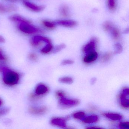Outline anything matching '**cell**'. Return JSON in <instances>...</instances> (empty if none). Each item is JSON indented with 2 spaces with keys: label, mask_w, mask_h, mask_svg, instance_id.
<instances>
[{
  "label": "cell",
  "mask_w": 129,
  "mask_h": 129,
  "mask_svg": "<svg viewBox=\"0 0 129 129\" xmlns=\"http://www.w3.org/2000/svg\"><path fill=\"white\" fill-rule=\"evenodd\" d=\"M0 70L3 73V81L6 84L12 86L18 83L19 76L16 72L4 67H0Z\"/></svg>",
  "instance_id": "6da1fadb"
},
{
  "label": "cell",
  "mask_w": 129,
  "mask_h": 129,
  "mask_svg": "<svg viewBox=\"0 0 129 129\" xmlns=\"http://www.w3.org/2000/svg\"><path fill=\"white\" fill-rule=\"evenodd\" d=\"M18 28L22 33L25 34L31 35L42 32L41 29L28 22L20 23L18 26Z\"/></svg>",
  "instance_id": "7a4b0ae2"
},
{
  "label": "cell",
  "mask_w": 129,
  "mask_h": 129,
  "mask_svg": "<svg viewBox=\"0 0 129 129\" xmlns=\"http://www.w3.org/2000/svg\"><path fill=\"white\" fill-rule=\"evenodd\" d=\"M79 100L77 99H69L65 98L64 96L59 99V105L61 108H71L79 104Z\"/></svg>",
  "instance_id": "3957f363"
},
{
  "label": "cell",
  "mask_w": 129,
  "mask_h": 129,
  "mask_svg": "<svg viewBox=\"0 0 129 129\" xmlns=\"http://www.w3.org/2000/svg\"><path fill=\"white\" fill-rule=\"evenodd\" d=\"M129 91L128 88L123 89L120 95V102L124 108H128L129 107Z\"/></svg>",
  "instance_id": "277c9868"
},
{
  "label": "cell",
  "mask_w": 129,
  "mask_h": 129,
  "mask_svg": "<svg viewBox=\"0 0 129 129\" xmlns=\"http://www.w3.org/2000/svg\"><path fill=\"white\" fill-rule=\"evenodd\" d=\"M23 4L27 9L35 12H40L45 8L44 6L37 5L29 1H24Z\"/></svg>",
  "instance_id": "5b68a950"
},
{
  "label": "cell",
  "mask_w": 129,
  "mask_h": 129,
  "mask_svg": "<svg viewBox=\"0 0 129 129\" xmlns=\"http://www.w3.org/2000/svg\"><path fill=\"white\" fill-rule=\"evenodd\" d=\"M55 22L56 25H60L66 27H73L77 25V22L75 21L70 19L56 20Z\"/></svg>",
  "instance_id": "8992f818"
},
{
  "label": "cell",
  "mask_w": 129,
  "mask_h": 129,
  "mask_svg": "<svg viewBox=\"0 0 129 129\" xmlns=\"http://www.w3.org/2000/svg\"><path fill=\"white\" fill-rule=\"evenodd\" d=\"M96 40L95 38H92L89 42L85 45L83 48L84 52L86 54L95 51Z\"/></svg>",
  "instance_id": "52a82bcc"
},
{
  "label": "cell",
  "mask_w": 129,
  "mask_h": 129,
  "mask_svg": "<svg viewBox=\"0 0 129 129\" xmlns=\"http://www.w3.org/2000/svg\"><path fill=\"white\" fill-rule=\"evenodd\" d=\"M69 117L66 118H54L51 120V123L53 125L58 126L61 127L66 126V121Z\"/></svg>",
  "instance_id": "ba28073f"
},
{
  "label": "cell",
  "mask_w": 129,
  "mask_h": 129,
  "mask_svg": "<svg viewBox=\"0 0 129 129\" xmlns=\"http://www.w3.org/2000/svg\"><path fill=\"white\" fill-rule=\"evenodd\" d=\"M41 42L47 44L51 43V41L48 38L39 35L35 36L31 40V43L34 46H38Z\"/></svg>",
  "instance_id": "9c48e42d"
},
{
  "label": "cell",
  "mask_w": 129,
  "mask_h": 129,
  "mask_svg": "<svg viewBox=\"0 0 129 129\" xmlns=\"http://www.w3.org/2000/svg\"><path fill=\"white\" fill-rule=\"evenodd\" d=\"M47 108L45 106L34 107L31 106L29 108V111L31 114L35 115H42L46 113Z\"/></svg>",
  "instance_id": "30bf717a"
},
{
  "label": "cell",
  "mask_w": 129,
  "mask_h": 129,
  "mask_svg": "<svg viewBox=\"0 0 129 129\" xmlns=\"http://www.w3.org/2000/svg\"><path fill=\"white\" fill-rule=\"evenodd\" d=\"M97 57L98 54L95 51H94L87 54V55L84 58L83 61L85 63H90L95 61Z\"/></svg>",
  "instance_id": "8fae6325"
},
{
  "label": "cell",
  "mask_w": 129,
  "mask_h": 129,
  "mask_svg": "<svg viewBox=\"0 0 129 129\" xmlns=\"http://www.w3.org/2000/svg\"><path fill=\"white\" fill-rule=\"evenodd\" d=\"M48 87L43 84H39L37 86L35 90V93L38 95H41L45 94L48 92Z\"/></svg>",
  "instance_id": "7c38bea8"
},
{
  "label": "cell",
  "mask_w": 129,
  "mask_h": 129,
  "mask_svg": "<svg viewBox=\"0 0 129 129\" xmlns=\"http://www.w3.org/2000/svg\"><path fill=\"white\" fill-rule=\"evenodd\" d=\"M15 7L13 6H5L3 4L0 3V13H4L9 12H12L15 10Z\"/></svg>",
  "instance_id": "4fadbf2b"
},
{
  "label": "cell",
  "mask_w": 129,
  "mask_h": 129,
  "mask_svg": "<svg viewBox=\"0 0 129 129\" xmlns=\"http://www.w3.org/2000/svg\"><path fill=\"white\" fill-rule=\"evenodd\" d=\"M10 19L13 21L18 22L20 23H22V22L31 23L30 21L29 20L18 15H14L12 16L10 18Z\"/></svg>",
  "instance_id": "5bb4252c"
},
{
  "label": "cell",
  "mask_w": 129,
  "mask_h": 129,
  "mask_svg": "<svg viewBox=\"0 0 129 129\" xmlns=\"http://www.w3.org/2000/svg\"><path fill=\"white\" fill-rule=\"evenodd\" d=\"M104 115L106 117L112 120H121L122 118L121 115L115 113H105Z\"/></svg>",
  "instance_id": "9a60e30c"
},
{
  "label": "cell",
  "mask_w": 129,
  "mask_h": 129,
  "mask_svg": "<svg viewBox=\"0 0 129 129\" xmlns=\"http://www.w3.org/2000/svg\"><path fill=\"white\" fill-rule=\"evenodd\" d=\"M98 120V117L96 115H92L84 118L83 121L85 123H90L96 122Z\"/></svg>",
  "instance_id": "2e32d148"
},
{
  "label": "cell",
  "mask_w": 129,
  "mask_h": 129,
  "mask_svg": "<svg viewBox=\"0 0 129 129\" xmlns=\"http://www.w3.org/2000/svg\"><path fill=\"white\" fill-rule=\"evenodd\" d=\"M59 12L61 15L64 17H68L70 15L69 8L66 6H62L60 8Z\"/></svg>",
  "instance_id": "e0dca14e"
},
{
  "label": "cell",
  "mask_w": 129,
  "mask_h": 129,
  "mask_svg": "<svg viewBox=\"0 0 129 129\" xmlns=\"http://www.w3.org/2000/svg\"><path fill=\"white\" fill-rule=\"evenodd\" d=\"M110 32L114 40H118L120 36V33L118 28L114 26Z\"/></svg>",
  "instance_id": "ac0fdd59"
},
{
  "label": "cell",
  "mask_w": 129,
  "mask_h": 129,
  "mask_svg": "<svg viewBox=\"0 0 129 129\" xmlns=\"http://www.w3.org/2000/svg\"><path fill=\"white\" fill-rule=\"evenodd\" d=\"M42 22L44 26L49 29H53L55 27L56 25L55 21H51L48 20H44Z\"/></svg>",
  "instance_id": "d6986e66"
},
{
  "label": "cell",
  "mask_w": 129,
  "mask_h": 129,
  "mask_svg": "<svg viewBox=\"0 0 129 129\" xmlns=\"http://www.w3.org/2000/svg\"><path fill=\"white\" fill-rule=\"evenodd\" d=\"M107 4L109 9L111 11H114L117 7L116 0H107Z\"/></svg>",
  "instance_id": "ffe728a7"
},
{
  "label": "cell",
  "mask_w": 129,
  "mask_h": 129,
  "mask_svg": "<svg viewBox=\"0 0 129 129\" xmlns=\"http://www.w3.org/2000/svg\"><path fill=\"white\" fill-rule=\"evenodd\" d=\"M53 49V46L51 43H47L46 45L41 49V52L42 53H48L51 52Z\"/></svg>",
  "instance_id": "44dd1931"
},
{
  "label": "cell",
  "mask_w": 129,
  "mask_h": 129,
  "mask_svg": "<svg viewBox=\"0 0 129 129\" xmlns=\"http://www.w3.org/2000/svg\"><path fill=\"white\" fill-rule=\"evenodd\" d=\"M59 81L62 83L71 84L73 83V80L72 78L70 77H64L59 78Z\"/></svg>",
  "instance_id": "7402d4cb"
},
{
  "label": "cell",
  "mask_w": 129,
  "mask_h": 129,
  "mask_svg": "<svg viewBox=\"0 0 129 129\" xmlns=\"http://www.w3.org/2000/svg\"><path fill=\"white\" fill-rule=\"evenodd\" d=\"M103 29L105 31H109L112 29V28L114 27L113 24L111 22L106 21L104 22L103 24Z\"/></svg>",
  "instance_id": "603a6c76"
},
{
  "label": "cell",
  "mask_w": 129,
  "mask_h": 129,
  "mask_svg": "<svg viewBox=\"0 0 129 129\" xmlns=\"http://www.w3.org/2000/svg\"><path fill=\"white\" fill-rule=\"evenodd\" d=\"M73 117L75 118L78 119H82L85 117V113L83 112H78L73 114Z\"/></svg>",
  "instance_id": "cb8c5ba5"
},
{
  "label": "cell",
  "mask_w": 129,
  "mask_h": 129,
  "mask_svg": "<svg viewBox=\"0 0 129 129\" xmlns=\"http://www.w3.org/2000/svg\"><path fill=\"white\" fill-rule=\"evenodd\" d=\"M114 53L115 54H119L121 53L122 52V46L120 43H117L114 45Z\"/></svg>",
  "instance_id": "d4e9b609"
},
{
  "label": "cell",
  "mask_w": 129,
  "mask_h": 129,
  "mask_svg": "<svg viewBox=\"0 0 129 129\" xmlns=\"http://www.w3.org/2000/svg\"><path fill=\"white\" fill-rule=\"evenodd\" d=\"M65 45L64 44H61L58 45L54 48V49H53V52L56 53L60 52L64 48H65Z\"/></svg>",
  "instance_id": "484cf974"
},
{
  "label": "cell",
  "mask_w": 129,
  "mask_h": 129,
  "mask_svg": "<svg viewBox=\"0 0 129 129\" xmlns=\"http://www.w3.org/2000/svg\"><path fill=\"white\" fill-rule=\"evenodd\" d=\"M112 56V54L111 53L108 52L105 53L103 56L102 59L104 61H107L110 60Z\"/></svg>",
  "instance_id": "4316f807"
},
{
  "label": "cell",
  "mask_w": 129,
  "mask_h": 129,
  "mask_svg": "<svg viewBox=\"0 0 129 129\" xmlns=\"http://www.w3.org/2000/svg\"><path fill=\"white\" fill-rule=\"evenodd\" d=\"M119 127L121 129H128L129 128V123L128 122H121L119 123Z\"/></svg>",
  "instance_id": "83f0119b"
},
{
  "label": "cell",
  "mask_w": 129,
  "mask_h": 129,
  "mask_svg": "<svg viewBox=\"0 0 129 129\" xmlns=\"http://www.w3.org/2000/svg\"><path fill=\"white\" fill-rule=\"evenodd\" d=\"M74 63V61L72 60L67 59L64 60L62 62L61 64L62 65H66L71 64Z\"/></svg>",
  "instance_id": "f1b7e54d"
},
{
  "label": "cell",
  "mask_w": 129,
  "mask_h": 129,
  "mask_svg": "<svg viewBox=\"0 0 129 129\" xmlns=\"http://www.w3.org/2000/svg\"><path fill=\"white\" fill-rule=\"evenodd\" d=\"M56 95L59 99L65 96V93L61 91H58L56 92Z\"/></svg>",
  "instance_id": "f546056e"
},
{
  "label": "cell",
  "mask_w": 129,
  "mask_h": 129,
  "mask_svg": "<svg viewBox=\"0 0 129 129\" xmlns=\"http://www.w3.org/2000/svg\"><path fill=\"white\" fill-rule=\"evenodd\" d=\"M29 57L30 59H31V60H34V61L37 60V55L34 53H30L29 55Z\"/></svg>",
  "instance_id": "4dcf8cb0"
},
{
  "label": "cell",
  "mask_w": 129,
  "mask_h": 129,
  "mask_svg": "<svg viewBox=\"0 0 129 129\" xmlns=\"http://www.w3.org/2000/svg\"><path fill=\"white\" fill-rule=\"evenodd\" d=\"M9 109L8 108H5L4 109H2L1 112H0V113L1 114H6L7 112H9Z\"/></svg>",
  "instance_id": "1f68e13d"
},
{
  "label": "cell",
  "mask_w": 129,
  "mask_h": 129,
  "mask_svg": "<svg viewBox=\"0 0 129 129\" xmlns=\"http://www.w3.org/2000/svg\"><path fill=\"white\" fill-rule=\"evenodd\" d=\"M5 59V57L3 55V53L2 52L0 51V60H4Z\"/></svg>",
  "instance_id": "d6a6232c"
},
{
  "label": "cell",
  "mask_w": 129,
  "mask_h": 129,
  "mask_svg": "<svg viewBox=\"0 0 129 129\" xmlns=\"http://www.w3.org/2000/svg\"><path fill=\"white\" fill-rule=\"evenodd\" d=\"M5 40L3 37L0 35V43H3L5 42Z\"/></svg>",
  "instance_id": "836d02e7"
},
{
  "label": "cell",
  "mask_w": 129,
  "mask_h": 129,
  "mask_svg": "<svg viewBox=\"0 0 129 129\" xmlns=\"http://www.w3.org/2000/svg\"><path fill=\"white\" fill-rule=\"evenodd\" d=\"M2 103H3V102H2V101H1V100H0V106L2 105Z\"/></svg>",
  "instance_id": "e575fe53"
}]
</instances>
